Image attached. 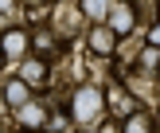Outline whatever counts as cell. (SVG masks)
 Segmentation results:
<instances>
[{
  "label": "cell",
  "instance_id": "4",
  "mask_svg": "<svg viewBox=\"0 0 160 133\" xmlns=\"http://www.w3.org/2000/svg\"><path fill=\"white\" fill-rule=\"evenodd\" d=\"M20 74H23L20 82L28 86V90H39V86H47V82H51V78H47V63H39V59H28Z\"/></svg>",
  "mask_w": 160,
  "mask_h": 133
},
{
  "label": "cell",
  "instance_id": "1",
  "mask_svg": "<svg viewBox=\"0 0 160 133\" xmlns=\"http://www.w3.org/2000/svg\"><path fill=\"white\" fill-rule=\"evenodd\" d=\"M102 102H106V94H102L98 86H82V90H74V98H70V117L86 125L90 117H98Z\"/></svg>",
  "mask_w": 160,
  "mask_h": 133
},
{
  "label": "cell",
  "instance_id": "9",
  "mask_svg": "<svg viewBox=\"0 0 160 133\" xmlns=\"http://www.w3.org/2000/svg\"><path fill=\"white\" fill-rule=\"evenodd\" d=\"M16 114H20V117H23V125H31V129L43 121V106H35V102H28V106H23V110H16Z\"/></svg>",
  "mask_w": 160,
  "mask_h": 133
},
{
  "label": "cell",
  "instance_id": "14",
  "mask_svg": "<svg viewBox=\"0 0 160 133\" xmlns=\"http://www.w3.org/2000/svg\"><path fill=\"white\" fill-rule=\"evenodd\" d=\"M0 8H8V0H0Z\"/></svg>",
  "mask_w": 160,
  "mask_h": 133
},
{
  "label": "cell",
  "instance_id": "12",
  "mask_svg": "<svg viewBox=\"0 0 160 133\" xmlns=\"http://www.w3.org/2000/svg\"><path fill=\"white\" fill-rule=\"evenodd\" d=\"M98 133H121V125H117V121H106V125H102Z\"/></svg>",
  "mask_w": 160,
  "mask_h": 133
},
{
  "label": "cell",
  "instance_id": "8",
  "mask_svg": "<svg viewBox=\"0 0 160 133\" xmlns=\"http://www.w3.org/2000/svg\"><path fill=\"white\" fill-rule=\"evenodd\" d=\"M121 133H152V117H145V114H129V125H125Z\"/></svg>",
  "mask_w": 160,
  "mask_h": 133
},
{
  "label": "cell",
  "instance_id": "17",
  "mask_svg": "<svg viewBox=\"0 0 160 133\" xmlns=\"http://www.w3.org/2000/svg\"><path fill=\"white\" fill-rule=\"evenodd\" d=\"M0 133H8V129H0Z\"/></svg>",
  "mask_w": 160,
  "mask_h": 133
},
{
  "label": "cell",
  "instance_id": "7",
  "mask_svg": "<svg viewBox=\"0 0 160 133\" xmlns=\"http://www.w3.org/2000/svg\"><path fill=\"white\" fill-rule=\"evenodd\" d=\"M4 102H8L12 110H23V106L31 102V90H28V86L20 82V78H12V82L4 86Z\"/></svg>",
  "mask_w": 160,
  "mask_h": 133
},
{
  "label": "cell",
  "instance_id": "11",
  "mask_svg": "<svg viewBox=\"0 0 160 133\" xmlns=\"http://www.w3.org/2000/svg\"><path fill=\"white\" fill-rule=\"evenodd\" d=\"M141 67H148V78H156V47H148L141 55Z\"/></svg>",
  "mask_w": 160,
  "mask_h": 133
},
{
  "label": "cell",
  "instance_id": "6",
  "mask_svg": "<svg viewBox=\"0 0 160 133\" xmlns=\"http://www.w3.org/2000/svg\"><path fill=\"white\" fill-rule=\"evenodd\" d=\"M90 51H94V55H113V51H117V35H113L109 28H94V31H90Z\"/></svg>",
  "mask_w": 160,
  "mask_h": 133
},
{
  "label": "cell",
  "instance_id": "10",
  "mask_svg": "<svg viewBox=\"0 0 160 133\" xmlns=\"http://www.w3.org/2000/svg\"><path fill=\"white\" fill-rule=\"evenodd\" d=\"M82 12L94 16V20H102V16L109 12V0H82Z\"/></svg>",
  "mask_w": 160,
  "mask_h": 133
},
{
  "label": "cell",
  "instance_id": "3",
  "mask_svg": "<svg viewBox=\"0 0 160 133\" xmlns=\"http://www.w3.org/2000/svg\"><path fill=\"white\" fill-rule=\"evenodd\" d=\"M28 51H31V43H28V31H20V28H8L4 35H0V59H4V63H16V59H23Z\"/></svg>",
  "mask_w": 160,
  "mask_h": 133
},
{
  "label": "cell",
  "instance_id": "5",
  "mask_svg": "<svg viewBox=\"0 0 160 133\" xmlns=\"http://www.w3.org/2000/svg\"><path fill=\"white\" fill-rule=\"evenodd\" d=\"M109 106H113V114H117V117L137 114V98H133L125 86H113V90H109Z\"/></svg>",
  "mask_w": 160,
  "mask_h": 133
},
{
  "label": "cell",
  "instance_id": "15",
  "mask_svg": "<svg viewBox=\"0 0 160 133\" xmlns=\"http://www.w3.org/2000/svg\"><path fill=\"white\" fill-rule=\"evenodd\" d=\"M23 133H39V129H23Z\"/></svg>",
  "mask_w": 160,
  "mask_h": 133
},
{
  "label": "cell",
  "instance_id": "16",
  "mask_svg": "<svg viewBox=\"0 0 160 133\" xmlns=\"http://www.w3.org/2000/svg\"><path fill=\"white\" fill-rule=\"evenodd\" d=\"M0 67H4V59H0Z\"/></svg>",
  "mask_w": 160,
  "mask_h": 133
},
{
  "label": "cell",
  "instance_id": "13",
  "mask_svg": "<svg viewBox=\"0 0 160 133\" xmlns=\"http://www.w3.org/2000/svg\"><path fill=\"white\" fill-rule=\"evenodd\" d=\"M23 4H31V8H35V4H47V0H23Z\"/></svg>",
  "mask_w": 160,
  "mask_h": 133
},
{
  "label": "cell",
  "instance_id": "2",
  "mask_svg": "<svg viewBox=\"0 0 160 133\" xmlns=\"http://www.w3.org/2000/svg\"><path fill=\"white\" fill-rule=\"evenodd\" d=\"M106 16H109V23H106V28L113 31L117 39H121V35H129V31L137 28V12H133V4H129V0H117V4L109 8Z\"/></svg>",
  "mask_w": 160,
  "mask_h": 133
}]
</instances>
